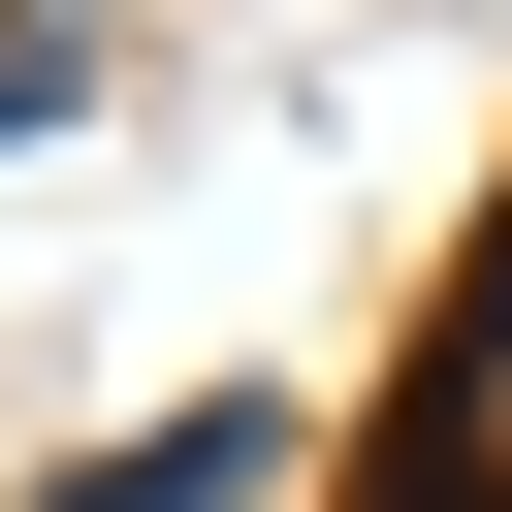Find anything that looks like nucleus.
I'll list each match as a JSON object with an SVG mask.
<instances>
[{"instance_id": "f257e3e1", "label": "nucleus", "mask_w": 512, "mask_h": 512, "mask_svg": "<svg viewBox=\"0 0 512 512\" xmlns=\"http://www.w3.org/2000/svg\"><path fill=\"white\" fill-rule=\"evenodd\" d=\"M256 480H288V416H256V384H224V416H160V448H64V480H32V512H256Z\"/></svg>"}, {"instance_id": "f03ea898", "label": "nucleus", "mask_w": 512, "mask_h": 512, "mask_svg": "<svg viewBox=\"0 0 512 512\" xmlns=\"http://www.w3.org/2000/svg\"><path fill=\"white\" fill-rule=\"evenodd\" d=\"M64 96H96V32H64V0H0V160H32Z\"/></svg>"}]
</instances>
